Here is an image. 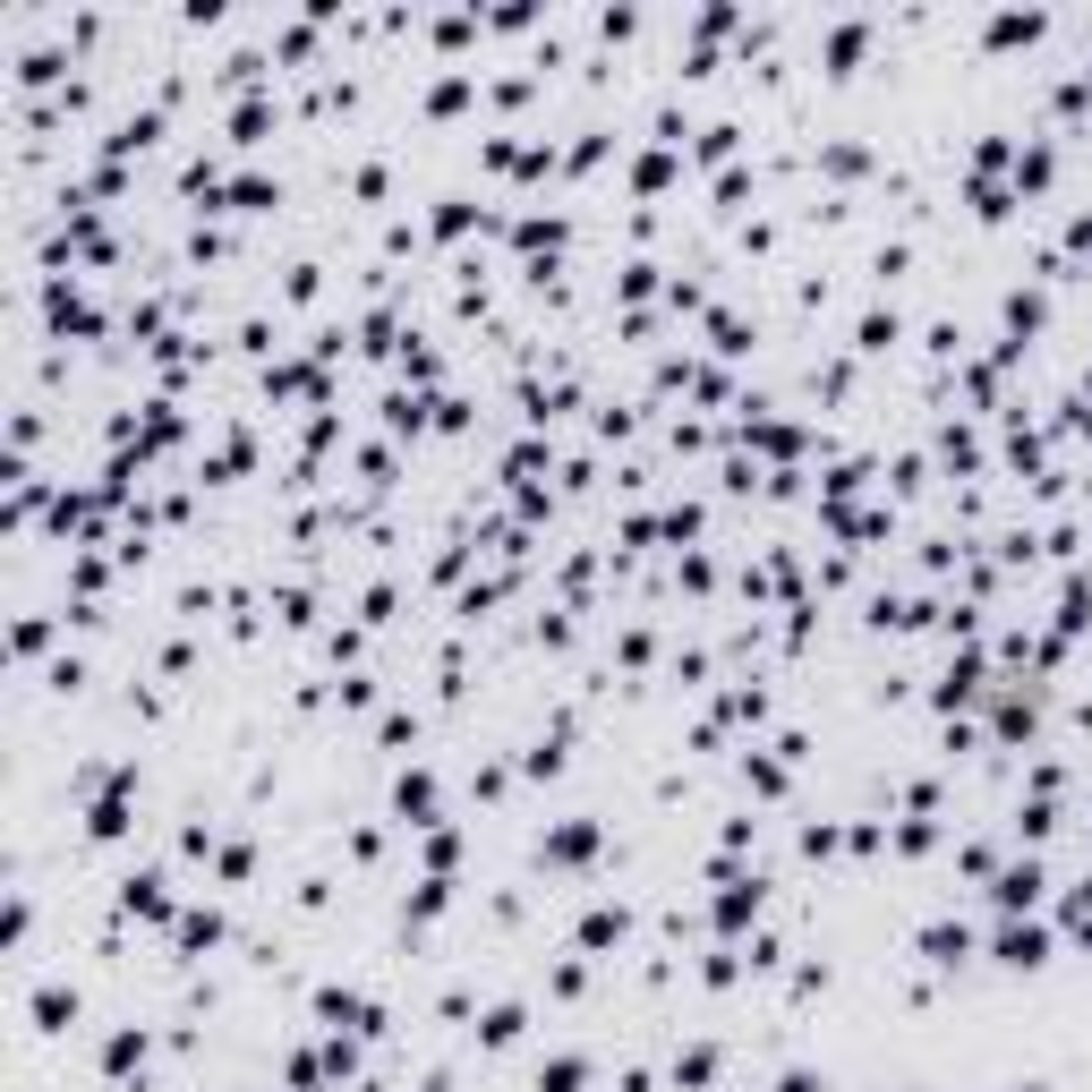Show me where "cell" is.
Instances as JSON below:
<instances>
[{"instance_id":"1","label":"cell","mask_w":1092,"mask_h":1092,"mask_svg":"<svg viewBox=\"0 0 1092 1092\" xmlns=\"http://www.w3.org/2000/svg\"><path fill=\"white\" fill-rule=\"evenodd\" d=\"M990 896H999L1007 914H1024V905L1042 896V871H1033V862H1015V871H999V887H990Z\"/></svg>"},{"instance_id":"2","label":"cell","mask_w":1092,"mask_h":1092,"mask_svg":"<svg viewBox=\"0 0 1092 1092\" xmlns=\"http://www.w3.org/2000/svg\"><path fill=\"white\" fill-rule=\"evenodd\" d=\"M1042 947H1050V939H1042L1033 922H1007V930H999V956H1007V965H1042Z\"/></svg>"},{"instance_id":"3","label":"cell","mask_w":1092,"mask_h":1092,"mask_svg":"<svg viewBox=\"0 0 1092 1092\" xmlns=\"http://www.w3.org/2000/svg\"><path fill=\"white\" fill-rule=\"evenodd\" d=\"M137 1058H146V1033H111V1050H103V1067H111V1075H128Z\"/></svg>"},{"instance_id":"4","label":"cell","mask_w":1092,"mask_h":1092,"mask_svg":"<svg viewBox=\"0 0 1092 1092\" xmlns=\"http://www.w3.org/2000/svg\"><path fill=\"white\" fill-rule=\"evenodd\" d=\"M581 1084H590V1067H581V1058H555V1067L538 1075V1092H581Z\"/></svg>"},{"instance_id":"5","label":"cell","mask_w":1092,"mask_h":1092,"mask_svg":"<svg viewBox=\"0 0 1092 1092\" xmlns=\"http://www.w3.org/2000/svg\"><path fill=\"white\" fill-rule=\"evenodd\" d=\"M922 947H930V965H956V956H965V930L939 922V930H922Z\"/></svg>"},{"instance_id":"6","label":"cell","mask_w":1092,"mask_h":1092,"mask_svg":"<svg viewBox=\"0 0 1092 1092\" xmlns=\"http://www.w3.org/2000/svg\"><path fill=\"white\" fill-rule=\"evenodd\" d=\"M35 1015H43V1024H69L78 999H69V990H35Z\"/></svg>"},{"instance_id":"7","label":"cell","mask_w":1092,"mask_h":1092,"mask_svg":"<svg viewBox=\"0 0 1092 1092\" xmlns=\"http://www.w3.org/2000/svg\"><path fill=\"white\" fill-rule=\"evenodd\" d=\"M128 914H163V879H128Z\"/></svg>"},{"instance_id":"8","label":"cell","mask_w":1092,"mask_h":1092,"mask_svg":"<svg viewBox=\"0 0 1092 1092\" xmlns=\"http://www.w3.org/2000/svg\"><path fill=\"white\" fill-rule=\"evenodd\" d=\"M402 811L427 819V811H435V786H427V777H402Z\"/></svg>"},{"instance_id":"9","label":"cell","mask_w":1092,"mask_h":1092,"mask_svg":"<svg viewBox=\"0 0 1092 1092\" xmlns=\"http://www.w3.org/2000/svg\"><path fill=\"white\" fill-rule=\"evenodd\" d=\"M590 845H598V828H563V837H555V854H563V862H581Z\"/></svg>"},{"instance_id":"10","label":"cell","mask_w":1092,"mask_h":1092,"mask_svg":"<svg viewBox=\"0 0 1092 1092\" xmlns=\"http://www.w3.org/2000/svg\"><path fill=\"white\" fill-rule=\"evenodd\" d=\"M675 1075H683V1084H709V1075H718V1058H709V1050H691V1058H675Z\"/></svg>"},{"instance_id":"11","label":"cell","mask_w":1092,"mask_h":1092,"mask_svg":"<svg viewBox=\"0 0 1092 1092\" xmlns=\"http://www.w3.org/2000/svg\"><path fill=\"white\" fill-rule=\"evenodd\" d=\"M777 1092H819V1075H802V1067H794V1075L777 1084Z\"/></svg>"}]
</instances>
